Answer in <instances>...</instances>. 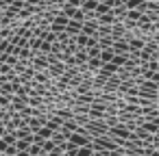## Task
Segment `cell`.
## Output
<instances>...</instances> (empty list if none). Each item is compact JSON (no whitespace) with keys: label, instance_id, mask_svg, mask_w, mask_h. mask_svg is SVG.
I'll list each match as a JSON object with an SVG mask.
<instances>
[{"label":"cell","instance_id":"cell-9","mask_svg":"<svg viewBox=\"0 0 159 156\" xmlns=\"http://www.w3.org/2000/svg\"><path fill=\"white\" fill-rule=\"evenodd\" d=\"M29 137H33V130L26 126V128H20V130H16V139H29Z\"/></svg>","mask_w":159,"mask_h":156},{"label":"cell","instance_id":"cell-10","mask_svg":"<svg viewBox=\"0 0 159 156\" xmlns=\"http://www.w3.org/2000/svg\"><path fill=\"white\" fill-rule=\"evenodd\" d=\"M35 134H37V137H42V139H46V141H50V139H52V134H55V132H52V130H50V128H46V126H44V128H39V130H37V132H35Z\"/></svg>","mask_w":159,"mask_h":156},{"label":"cell","instance_id":"cell-15","mask_svg":"<svg viewBox=\"0 0 159 156\" xmlns=\"http://www.w3.org/2000/svg\"><path fill=\"white\" fill-rule=\"evenodd\" d=\"M2 139L7 141V145H16V143H18V139H16V132H7Z\"/></svg>","mask_w":159,"mask_h":156},{"label":"cell","instance_id":"cell-20","mask_svg":"<svg viewBox=\"0 0 159 156\" xmlns=\"http://www.w3.org/2000/svg\"><path fill=\"white\" fill-rule=\"evenodd\" d=\"M146 67H148V70H150V72H159V63H157V61H155V59H152V61H150V63H148V65H146Z\"/></svg>","mask_w":159,"mask_h":156},{"label":"cell","instance_id":"cell-5","mask_svg":"<svg viewBox=\"0 0 159 156\" xmlns=\"http://www.w3.org/2000/svg\"><path fill=\"white\" fill-rule=\"evenodd\" d=\"M98 46H100V50H111L113 48V39L111 37H100L98 39Z\"/></svg>","mask_w":159,"mask_h":156},{"label":"cell","instance_id":"cell-6","mask_svg":"<svg viewBox=\"0 0 159 156\" xmlns=\"http://www.w3.org/2000/svg\"><path fill=\"white\" fill-rule=\"evenodd\" d=\"M113 57H116L113 48H111V50H102V52H100V61H102V65H105V63H111Z\"/></svg>","mask_w":159,"mask_h":156},{"label":"cell","instance_id":"cell-22","mask_svg":"<svg viewBox=\"0 0 159 156\" xmlns=\"http://www.w3.org/2000/svg\"><path fill=\"white\" fill-rule=\"evenodd\" d=\"M7 147H9V145H7V141H5V139H0V154H5V152H7Z\"/></svg>","mask_w":159,"mask_h":156},{"label":"cell","instance_id":"cell-1","mask_svg":"<svg viewBox=\"0 0 159 156\" xmlns=\"http://www.w3.org/2000/svg\"><path fill=\"white\" fill-rule=\"evenodd\" d=\"M92 147H94V150H107V152H113L118 145H116L113 137L102 134V137H94V139H92Z\"/></svg>","mask_w":159,"mask_h":156},{"label":"cell","instance_id":"cell-27","mask_svg":"<svg viewBox=\"0 0 159 156\" xmlns=\"http://www.w3.org/2000/svg\"><path fill=\"white\" fill-rule=\"evenodd\" d=\"M18 156H31L29 152H18Z\"/></svg>","mask_w":159,"mask_h":156},{"label":"cell","instance_id":"cell-14","mask_svg":"<svg viewBox=\"0 0 159 156\" xmlns=\"http://www.w3.org/2000/svg\"><path fill=\"white\" fill-rule=\"evenodd\" d=\"M76 156H94V147H92V145H89V147H79Z\"/></svg>","mask_w":159,"mask_h":156},{"label":"cell","instance_id":"cell-11","mask_svg":"<svg viewBox=\"0 0 159 156\" xmlns=\"http://www.w3.org/2000/svg\"><path fill=\"white\" fill-rule=\"evenodd\" d=\"M16 147H18V152H29L31 150V141L29 139H18Z\"/></svg>","mask_w":159,"mask_h":156},{"label":"cell","instance_id":"cell-7","mask_svg":"<svg viewBox=\"0 0 159 156\" xmlns=\"http://www.w3.org/2000/svg\"><path fill=\"white\" fill-rule=\"evenodd\" d=\"M111 63H113V65H118V67H124V65L129 63V54H116Z\"/></svg>","mask_w":159,"mask_h":156},{"label":"cell","instance_id":"cell-12","mask_svg":"<svg viewBox=\"0 0 159 156\" xmlns=\"http://www.w3.org/2000/svg\"><path fill=\"white\" fill-rule=\"evenodd\" d=\"M68 22H70V18H66V15L59 11V15L55 18V24H61V26H66V28H68Z\"/></svg>","mask_w":159,"mask_h":156},{"label":"cell","instance_id":"cell-23","mask_svg":"<svg viewBox=\"0 0 159 156\" xmlns=\"http://www.w3.org/2000/svg\"><path fill=\"white\" fill-rule=\"evenodd\" d=\"M7 132H9V130H7V126H5V124H0V139H2Z\"/></svg>","mask_w":159,"mask_h":156},{"label":"cell","instance_id":"cell-13","mask_svg":"<svg viewBox=\"0 0 159 156\" xmlns=\"http://www.w3.org/2000/svg\"><path fill=\"white\" fill-rule=\"evenodd\" d=\"M5 63H7V65H11V67H16V65L20 63V59H18L16 54H7V57H5Z\"/></svg>","mask_w":159,"mask_h":156},{"label":"cell","instance_id":"cell-3","mask_svg":"<svg viewBox=\"0 0 159 156\" xmlns=\"http://www.w3.org/2000/svg\"><path fill=\"white\" fill-rule=\"evenodd\" d=\"M113 52L116 54H131V46L126 39H120V41H113Z\"/></svg>","mask_w":159,"mask_h":156},{"label":"cell","instance_id":"cell-17","mask_svg":"<svg viewBox=\"0 0 159 156\" xmlns=\"http://www.w3.org/2000/svg\"><path fill=\"white\" fill-rule=\"evenodd\" d=\"M9 106H11V98L0 95V108H9Z\"/></svg>","mask_w":159,"mask_h":156},{"label":"cell","instance_id":"cell-26","mask_svg":"<svg viewBox=\"0 0 159 156\" xmlns=\"http://www.w3.org/2000/svg\"><path fill=\"white\" fill-rule=\"evenodd\" d=\"M152 59H155V61H157V63H159V48H157V52H155V54H152Z\"/></svg>","mask_w":159,"mask_h":156},{"label":"cell","instance_id":"cell-29","mask_svg":"<svg viewBox=\"0 0 159 156\" xmlns=\"http://www.w3.org/2000/svg\"><path fill=\"white\" fill-rule=\"evenodd\" d=\"M0 156H5V154H0Z\"/></svg>","mask_w":159,"mask_h":156},{"label":"cell","instance_id":"cell-16","mask_svg":"<svg viewBox=\"0 0 159 156\" xmlns=\"http://www.w3.org/2000/svg\"><path fill=\"white\" fill-rule=\"evenodd\" d=\"M55 147H57V143H55V141H52V139H50V141H46V143H44V152H46V154H50V152H52V150H55Z\"/></svg>","mask_w":159,"mask_h":156},{"label":"cell","instance_id":"cell-2","mask_svg":"<svg viewBox=\"0 0 159 156\" xmlns=\"http://www.w3.org/2000/svg\"><path fill=\"white\" fill-rule=\"evenodd\" d=\"M70 141H72L76 147H89V145H92V137H89V134H79V132H72V134H70Z\"/></svg>","mask_w":159,"mask_h":156},{"label":"cell","instance_id":"cell-19","mask_svg":"<svg viewBox=\"0 0 159 156\" xmlns=\"http://www.w3.org/2000/svg\"><path fill=\"white\" fill-rule=\"evenodd\" d=\"M5 156H18V147L16 145H9L7 152H5Z\"/></svg>","mask_w":159,"mask_h":156},{"label":"cell","instance_id":"cell-21","mask_svg":"<svg viewBox=\"0 0 159 156\" xmlns=\"http://www.w3.org/2000/svg\"><path fill=\"white\" fill-rule=\"evenodd\" d=\"M46 7H52V5H63V0H44Z\"/></svg>","mask_w":159,"mask_h":156},{"label":"cell","instance_id":"cell-28","mask_svg":"<svg viewBox=\"0 0 159 156\" xmlns=\"http://www.w3.org/2000/svg\"><path fill=\"white\" fill-rule=\"evenodd\" d=\"M155 2H159V0H155Z\"/></svg>","mask_w":159,"mask_h":156},{"label":"cell","instance_id":"cell-18","mask_svg":"<svg viewBox=\"0 0 159 156\" xmlns=\"http://www.w3.org/2000/svg\"><path fill=\"white\" fill-rule=\"evenodd\" d=\"M26 5H29V7H39V9L46 7V5H44V0H26Z\"/></svg>","mask_w":159,"mask_h":156},{"label":"cell","instance_id":"cell-8","mask_svg":"<svg viewBox=\"0 0 159 156\" xmlns=\"http://www.w3.org/2000/svg\"><path fill=\"white\" fill-rule=\"evenodd\" d=\"M100 67H102V61H100V59H89V63H87V70H89V72H96V74H98Z\"/></svg>","mask_w":159,"mask_h":156},{"label":"cell","instance_id":"cell-4","mask_svg":"<svg viewBox=\"0 0 159 156\" xmlns=\"http://www.w3.org/2000/svg\"><path fill=\"white\" fill-rule=\"evenodd\" d=\"M33 80H35V82H39V85H46V87H50V76H48L46 72H37Z\"/></svg>","mask_w":159,"mask_h":156},{"label":"cell","instance_id":"cell-25","mask_svg":"<svg viewBox=\"0 0 159 156\" xmlns=\"http://www.w3.org/2000/svg\"><path fill=\"white\" fill-rule=\"evenodd\" d=\"M126 156H146V152H129Z\"/></svg>","mask_w":159,"mask_h":156},{"label":"cell","instance_id":"cell-24","mask_svg":"<svg viewBox=\"0 0 159 156\" xmlns=\"http://www.w3.org/2000/svg\"><path fill=\"white\" fill-rule=\"evenodd\" d=\"M13 0H0V7H11Z\"/></svg>","mask_w":159,"mask_h":156}]
</instances>
